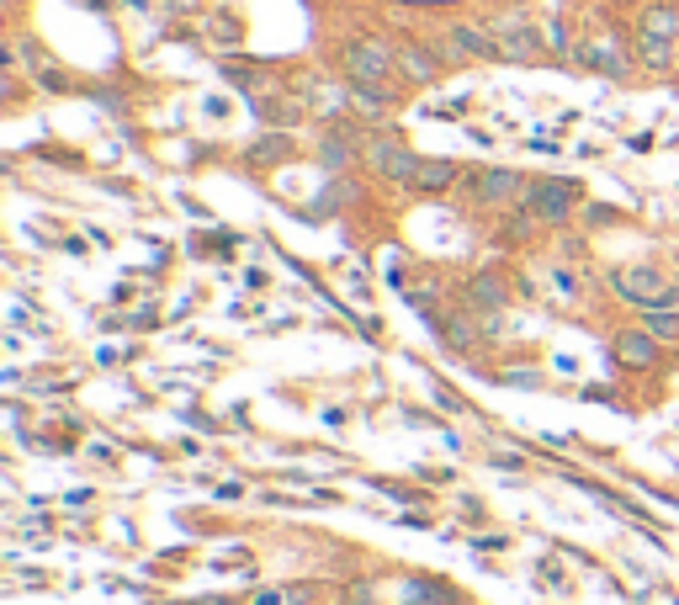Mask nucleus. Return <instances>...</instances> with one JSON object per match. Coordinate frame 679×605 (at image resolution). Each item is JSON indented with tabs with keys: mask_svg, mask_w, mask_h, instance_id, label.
I'll use <instances>...</instances> for the list:
<instances>
[{
	"mask_svg": "<svg viewBox=\"0 0 679 605\" xmlns=\"http://www.w3.org/2000/svg\"><path fill=\"white\" fill-rule=\"evenodd\" d=\"M610 288L621 292L627 303H637V309H669V303L679 298L675 282L658 276V271H648V266H621L616 276H610Z\"/></svg>",
	"mask_w": 679,
	"mask_h": 605,
	"instance_id": "1",
	"label": "nucleus"
},
{
	"mask_svg": "<svg viewBox=\"0 0 679 605\" xmlns=\"http://www.w3.org/2000/svg\"><path fill=\"white\" fill-rule=\"evenodd\" d=\"M488 32H494V43H499V59H520V64L541 59V38H536V27L526 22V17H494Z\"/></svg>",
	"mask_w": 679,
	"mask_h": 605,
	"instance_id": "2",
	"label": "nucleus"
},
{
	"mask_svg": "<svg viewBox=\"0 0 679 605\" xmlns=\"http://www.w3.org/2000/svg\"><path fill=\"white\" fill-rule=\"evenodd\" d=\"M388 64H393V53H388V43H377V38H362V43L345 49V70H351L356 85H383Z\"/></svg>",
	"mask_w": 679,
	"mask_h": 605,
	"instance_id": "3",
	"label": "nucleus"
},
{
	"mask_svg": "<svg viewBox=\"0 0 679 605\" xmlns=\"http://www.w3.org/2000/svg\"><path fill=\"white\" fill-rule=\"evenodd\" d=\"M366 154H372V165L383 170L388 181H398V186H414V175H419V165H425L419 154H409L404 144H393V139H372Z\"/></svg>",
	"mask_w": 679,
	"mask_h": 605,
	"instance_id": "4",
	"label": "nucleus"
},
{
	"mask_svg": "<svg viewBox=\"0 0 679 605\" xmlns=\"http://www.w3.org/2000/svg\"><path fill=\"white\" fill-rule=\"evenodd\" d=\"M568 208H574V186H568V181H541V186H531V213L536 219L563 223L568 219Z\"/></svg>",
	"mask_w": 679,
	"mask_h": 605,
	"instance_id": "5",
	"label": "nucleus"
},
{
	"mask_svg": "<svg viewBox=\"0 0 679 605\" xmlns=\"http://www.w3.org/2000/svg\"><path fill=\"white\" fill-rule=\"evenodd\" d=\"M579 64H589V70H606V74H621L627 70V59H621V49L610 43V38H589V43H579V49H568Z\"/></svg>",
	"mask_w": 679,
	"mask_h": 605,
	"instance_id": "6",
	"label": "nucleus"
},
{
	"mask_svg": "<svg viewBox=\"0 0 679 605\" xmlns=\"http://www.w3.org/2000/svg\"><path fill=\"white\" fill-rule=\"evenodd\" d=\"M452 49L478 53V59H499V43H494L488 27H452Z\"/></svg>",
	"mask_w": 679,
	"mask_h": 605,
	"instance_id": "7",
	"label": "nucleus"
},
{
	"mask_svg": "<svg viewBox=\"0 0 679 605\" xmlns=\"http://www.w3.org/2000/svg\"><path fill=\"white\" fill-rule=\"evenodd\" d=\"M616 356L627 366H653L658 362V335H621L616 340Z\"/></svg>",
	"mask_w": 679,
	"mask_h": 605,
	"instance_id": "8",
	"label": "nucleus"
},
{
	"mask_svg": "<svg viewBox=\"0 0 679 605\" xmlns=\"http://www.w3.org/2000/svg\"><path fill=\"white\" fill-rule=\"evenodd\" d=\"M520 192V175H509V170H488V175H478V196L484 202H505V196Z\"/></svg>",
	"mask_w": 679,
	"mask_h": 605,
	"instance_id": "9",
	"label": "nucleus"
},
{
	"mask_svg": "<svg viewBox=\"0 0 679 605\" xmlns=\"http://www.w3.org/2000/svg\"><path fill=\"white\" fill-rule=\"evenodd\" d=\"M452 181H457V170L446 165V160H425L419 175H414V186H419V192H446Z\"/></svg>",
	"mask_w": 679,
	"mask_h": 605,
	"instance_id": "10",
	"label": "nucleus"
},
{
	"mask_svg": "<svg viewBox=\"0 0 679 605\" xmlns=\"http://www.w3.org/2000/svg\"><path fill=\"white\" fill-rule=\"evenodd\" d=\"M642 32H648V38H679V11L675 6H653V11L642 17Z\"/></svg>",
	"mask_w": 679,
	"mask_h": 605,
	"instance_id": "11",
	"label": "nucleus"
},
{
	"mask_svg": "<svg viewBox=\"0 0 679 605\" xmlns=\"http://www.w3.org/2000/svg\"><path fill=\"white\" fill-rule=\"evenodd\" d=\"M398 64H404L409 80H436V53L430 49H404L398 53Z\"/></svg>",
	"mask_w": 679,
	"mask_h": 605,
	"instance_id": "12",
	"label": "nucleus"
},
{
	"mask_svg": "<svg viewBox=\"0 0 679 605\" xmlns=\"http://www.w3.org/2000/svg\"><path fill=\"white\" fill-rule=\"evenodd\" d=\"M250 605H308V589H255Z\"/></svg>",
	"mask_w": 679,
	"mask_h": 605,
	"instance_id": "13",
	"label": "nucleus"
},
{
	"mask_svg": "<svg viewBox=\"0 0 679 605\" xmlns=\"http://www.w3.org/2000/svg\"><path fill=\"white\" fill-rule=\"evenodd\" d=\"M648 335L675 340L679 335V314H669V309H648Z\"/></svg>",
	"mask_w": 679,
	"mask_h": 605,
	"instance_id": "14",
	"label": "nucleus"
},
{
	"mask_svg": "<svg viewBox=\"0 0 679 605\" xmlns=\"http://www.w3.org/2000/svg\"><path fill=\"white\" fill-rule=\"evenodd\" d=\"M642 59H648V64H669V59H675V43H669V38H648V32H642Z\"/></svg>",
	"mask_w": 679,
	"mask_h": 605,
	"instance_id": "15",
	"label": "nucleus"
},
{
	"mask_svg": "<svg viewBox=\"0 0 679 605\" xmlns=\"http://www.w3.org/2000/svg\"><path fill=\"white\" fill-rule=\"evenodd\" d=\"M351 154H345V144H324V165H345Z\"/></svg>",
	"mask_w": 679,
	"mask_h": 605,
	"instance_id": "16",
	"label": "nucleus"
},
{
	"mask_svg": "<svg viewBox=\"0 0 679 605\" xmlns=\"http://www.w3.org/2000/svg\"><path fill=\"white\" fill-rule=\"evenodd\" d=\"M192 605H229V601H192Z\"/></svg>",
	"mask_w": 679,
	"mask_h": 605,
	"instance_id": "17",
	"label": "nucleus"
}]
</instances>
